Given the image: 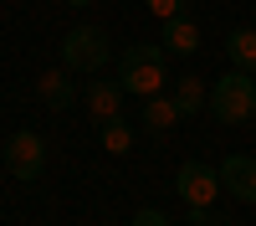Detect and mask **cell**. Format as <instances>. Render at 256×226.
I'll return each mask as SVG.
<instances>
[{"label": "cell", "mask_w": 256, "mask_h": 226, "mask_svg": "<svg viewBox=\"0 0 256 226\" xmlns=\"http://www.w3.org/2000/svg\"><path fill=\"white\" fill-rule=\"evenodd\" d=\"M226 57L236 62L241 72H256V31L251 26H236V31L226 36Z\"/></svg>", "instance_id": "obj_10"}, {"label": "cell", "mask_w": 256, "mask_h": 226, "mask_svg": "<svg viewBox=\"0 0 256 226\" xmlns=\"http://www.w3.org/2000/svg\"><path fill=\"white\" fill-rule=\"evenodd\" d=\"M210 113H216V123H246V118H256V72H226L220 82H216V93H210V103H205Z\"/></svg>", "instance_id": "obj_2"}, {"label": "cell", "mask_w": 256, "mask_h": 226, "mask_svg": "<svg viewBox=\"0 0 256 226\" xmlns=\"http://www.w3.org/2000/svg\"><path fill=\"white\" fill-rule=\"evenodd\" d=\"M67 6H88V0H67Z\"/></svg>", "instance_id": "obj_16"}, {"label": "cell", "mask_w": 256, "mask_h": 226, "mask_svg": "<svg viewBox=\"0 0 256 226\" xmlns=\"http://www.w3.org/2000/svg\"><path fill=\"white\" fill-rule=\"evenodd\" d=\"M174 190H180L184 205H216V195H220V170H210V164L190 159V164H180Z\"/></svg>", "instance_id": "obj_5"}, {"label": "cell", "mask_w": 256, "mask_h": 226, "mask_svg": "<svg viewBox=\"0 0 256 226\" xmlns=\"http://www.w3.org/2000/svg\"><path fill=\"white\" fill-rule=\"evenodd\" d=\"M72 98H77V88H72L67 72H46L41 77V103H46V108H67Z\"/></svg>", "instance_id": "obj_12"}, {"label": "cell", "mask_w": 256, "mask_h": 226, "mask_svg": "<svg viewBox=\"0 0 256 226\" xmlns=\"http://www.w3.org/2000/svg\"><path fill=\"white\" fill-rule=\"evenodd\" d=\"M220 190H230L236 200L256 205V159H251V154H230V159L220 164Z\"/></svg>", "instance_id": "obj_6"}, {"label": "cell", "mask_w": 256, "mask_h": 226, "mask_svg": "<svg viewBox=\"0 0 256 226\" xmlns=\"http://www.w3.org/2000/svg\"><path fill=\"white\" fill-rule=\"evenodd\" d=\"M128 144H134V129H128V123H123V113H118V118H102V149L123 154Z\"/></svg>", "instance_id": "obj_13"}, {"label": "cell", "mask_w": 256, "mask_h": 226, "mask_svg": "<svg viewBox=\"0 0 256 226\" xmlns=\"http://www.w3.org/2000/svg\"><path fill=\"white\" fill-rule=\"evenodd\" d=\"M128 226H169V216H164V211H138Z\"/></svg>", "instance_id": "obj_15"}, {"label": "cell", "mask_w": 256, "mask_h": 226, "mask_svg": "<svg viewBox=\"0 0 256 226\" xmlns=\"http://www.w3.org/2000/svg\"><path fill=\"white\" fill-rule=\"evenodd\" d=\"M108 57H113V47H108V31L102 26H72L62 36V62H67V72H98Z\"/></svg>", "instance_id": "obj_3"}, {"label": "cell", "mask_w": 256, "mask_h": 226, "mask_svg": "<svg viewBox=\"0 0 256 226\" xmlns=\"http://www.w3.org/2000/svg\"><path fill=\"white\" fill-rule=\"evenodd\" d=\"M82 103H88V113L102 123V118H118L123 113V82L118 77H92V88L82 93Z\"/></svg>", "instance_id": "obj_7"}, {"label": "cell", "mask_w": 256, "mask_h": 226, "mask_svg": "<svg viewBox=\"0 0 256 226\" xmlns=\"http://www.w3.org/2000/svg\"><path fill=\"white\" fill-rule=\"evenodd\" d=\"M6 170L16 180H36L41 170H46V144H41L36 129H16L6 139Z\"/></svg>", "instance_id": "obj_4"}, {"label": "cell", "mask_w": 256, "mask_h": 226, "mask_svg": "<svg viewBox=\"0 0 256 226\" xmlns=\"http://www.w3.org/2000/svg\"><path fill=\"white\" fill-rule=\"evenodd\" d=\"M159 47H164V52H174V57H195V52H200V26H195L190 16H169V21H164Z\"/></svg>", "instance_id": "obj_8"}, {"label": "cell", "mask_w": 256, "mask_h": 226, "mask_svg": "<svg viewBox=\"0 0 256 226\" xmlns=\"http://www.w3.org/2000/svg\"><path fill=\"white\" fill-rule=\"evenodd\" d=\"M148 11H154L159 21H169V16H184V0H144Z\"/></svg>", "instance_id": "obj_14"}, {"label": "cell", "mask_w": 256, "mask_h": 226, "mask_svg": "<svg viewBox=\"0 0 256 226\" xmlns=\"http://www.w3.org/2000/svg\"><path fill=\"white\" fill-rule=\"evenodd\" d=\"M174 123H180L174 98H164V93L144 98V129H148V134H164V129H174Z\"/></svg>", "instance_id": "obj_9"}, {"label": "cell", "mask_w": 256, "mask_h": 226, "mask_svg": "<svg viewBox=\"0 0 256 226\" xmlns=\"http://www.w3.org/2000/svg\"><path fill=\"white\" fill-rule=\"evenodd\" d=\"M169 98H174V108H180V118H190V113H200L205 103H210V93H205V82H200V77H180V82H174V93H169Z\"/></svg>", "instance_id": "obj_11"}, {"label": "cell", "mask_w": 256, "mask_h": 226, "mask_svg": "<svg viewBox=\"0 0 256 226\" xmlns=\"http://www.w3.org/2000/svg\"><path fill=\"white\" fill-rule=\"evenodd\" d=\"M164 47H128L118 57V82H123V93H138V98H154L164 93Z\"/></svg>", "instance_id": "obj_1"}]
</instances>
